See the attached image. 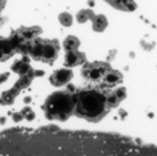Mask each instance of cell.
Returning a JSON list of instances; mask_svg holds the SVG:
<instances>
[{"instance_id": "obj_1", "label": "cell", "mask_w": 157, "mask_h": 156, "mask_svg": "<svg viewBox=\"0 0 157 156\" xmlns=\"http://www.w3.org/2000/svg\"><path fill=\"white\" fill-rule=\"evenodd\" d=\"M109 110L101 88H85L75 93L74 114L77 118L90 123H98L108 114Z\"/></svg>"}, {"instance_id": "obj_2", "label": "cell", "mask_w": 157, "mask_h": 156, "mask_svg": "<svg viewBox=\"0 0 157 156\" xmlns=\"http://www.w3.org/2000/svg\"><path fill=\"white\" fill-rule=\"evenodd\" d=\"M44 112L48 120L66 121L75 110V92L74 88L58 90L52 93L44 103Z\"/></svg>"}, {"instance_id": "obj_3", "label": "cell", "mask_w": 157, "mask_h": 156, "mask_svg": "<svg viewBox=\"0 0 157 156\" xmlns=\"http://www.w3.org/2000/svg\"><path fill=\"white\" fill-rule=\"evenodd\" d=\"M27 53L32 60L52 64L59 53V43L57 39H39L35 37L29 45Z\"/></svg>"}, {"instance_id": "obj_4", "label": "cell", "mask_w": 157, "mask_h": 156, "mask_svg": "<svg viewBox=\"0 0 157 156\" xmlns=\"http://www.w3.org/2000/svg\"><path fill=\"white\" fill-rule=\"evenodd\" d=\"M111 70V66L108 62H93V63H86L85 62L84 67L81 70V76L84 77L85 81L91 83L94 85H99L102 83L104 75Z\"/></svg>"}, {"instance_id": "obj_5", "label": "cell", "mask_w": 157, "mask_h": 156, "mask_svg": "<svg viewBox=\"0 0 157 156\" xmlns=\"http://www.w3.org/2000/svg\"><path fill=\"white\" fill-rule=\"evenodd\" d=\"M72 71L70 68H61L53 72L50 76V84L54 87H62L64 84H67L71 79H72Z\"/></svg>"}, {"instance_id": "obj_6", "label": "cell", "mask_w": 157, "mask_h": 156, "mask_svg": "<svg viewBox=\"0 0 157 156\" xmlns=\"http://www.w3.org/2000/svg\"><path fill=\"white\" fill-rule=\"evenodd\" d=\"M122 83V74L117 70H112L111 68L108 72L104 75L102 83L99 84V88H113L116 85Z\"/></svg>"}, {"instance_id": "obj_7", "label": "cell", "mask_w": 157, "mask_h": 156, "mask_svg": "<svg viewBox=\"0 0 157 156\" xmlns=\"http://www.w3.org/2000/svg\"><path fill=\"white\" fill-rule=\"evenodd\" d=\"M85 62H86V56L81 53V52L78 50L66 52V57H64V66L66 67H75Z\"/></svg>"}, {"instance_id": "obj_8", "label": "cell", "mask_w": 157, "mask_h": 156, "mask_svg": "<svg viewBox=\"0 0 157 156\" xmlns=\"http://www.w3.org/2000/svg\"><path fill=\"white\" fill-rule=\"evenodd\" d=\"M17 52L14 44H13L12 39H4L0 37V62L6 61L8 58H10L13 54Z\"/></svg>"}, {"instance_id": "obj_9", "label": "cell", "mask_w": 157, "mask_h": 156, "mask_svg": "<svg viewBox=\"0 0 157 156\" xmlns=\"http://www.w3.org/2000/svg\"><path fill=\"white\" fill-rule=\"evenodd\" d=\"M104 2H107L113 8L120 9V10L132 12L136 8V4L134 3V0H104Z\"/></svg>"}, {"instance_id": "obj_10", "label": "cell", "mask_w": 157, "mask_h": 156, "mask_svg": "<svg viewBox=\"0 0 157 156\" xmlns=\"http://www.w3.org/2000/svg\"><path fill=\"white\" fill-rule=\"evenodd\" d=\"M16 31L25 39V40L31 41V40H34L35 37H37L39 35H40L41 29L40 27H21V29H18Z\"/></svg>"}, {"instance_id": "obj_11", "label": "cell", "mask_w": 157, "mask_h": 156, "mask_svg": "<svg viewBox=\"0 0 157 156\" xmlns=\"http://www.w3.org/2000/svg\"><path fill=\"white\" fill-rule=\"evenodd\" d=\"M102 89V92L104 94V97H106V99H107V103H108V106L109 108H113V107H117L120 105V98L116 96L115 93V90H111V88H101Z\"/></svg>"}, {"instance_id": "obj_12", "label": "cell", "mask_w": 157, "mask_h": 156, "mask_svg": "<svg viewBox=\"0 0 157 156\" xmlns=\"http://www.w3.org/2000/svg\"><path fill=\"white\" fill-rule=\"evenodd\" d=\"M91 22H93V30L97 31V32H102L106 30V27L108 26V21L106 16L103 14H98V16H94L93 19H91Z\"/></svg>"}, {"instance_id": "obj_13", "label": "cell", "mask_w": 157, "mask_h": 156, "mask_svg": "<svg viewBox=\"0 0 157 156\" xmlns=\"http://www.w3.org/2000/svg\"><path fill=\"white\" fill-rule=\"evenodd\" d=\"M12 70L16 71V72H18V74H21V75H26V74H29L30 71H32V68H31V66H30V63H29L27 60L17 61L14 64H13Z\"/></svg>"}, {"instance_id": "obj_14", "label": "cell", "mask_w": 157, "mask_h": 156, "mask_svg": "<svg viewBox=\"0 0 157 156\" xmlns=\"http://www.w3.org/2000/svg\"><path fill=\"white\" fill-rule=\"evenodd\" d=\"M78 47H80V40L76 37V36H67L66 40L63 41V48L66 52H70V50H77Z\"/></svg>"}, {"instance_id": "obj_15", "label": "cell", "mask_w": 157, "mask_h": 156, "mask_svg": "<svg viewBox=\"0 0 157 156\" xmlns=\"http://www.w3.org/2000/svg\"><path fill=\"white\" fill-rule=\"evenodd\" d=\"M94 12L91 10V9H82L77 13V16H76V19H77V22H80V23H84V22H86L88 19H93L94 17Z\"/></svg>"}, {"instance_id": "obj_16", "label": "cell", "mask_w": 157, "mask_h": 156, "mask_svg": "<svg viewBox=\"0 0 157 156\" xmlns=\"http://www.w3.org/2000/svg\"><path fill=\"white\" fill-rule=\"evenodd\" d=\"M59 22H61V25L68 27V26L72 25L74 18H72V16H71L70 13H61L59 14Z\"/></svg>"}, {"instance_id": "obj_17", "label": "cell", "mask_w": 157, "mask_h": 156, "mask_svg": "<svg viewBox=\"0 0 157 156\" xmlns=\"http://www.w3.org/2000/svg\"><path fill=\"white\" fill-rule=\"evenodd\" d=\"M22 115H23V118L25 119H27V120H32V119H35V114H34V111L30 108V107H26V108H23L22 110Z\"/></svg>"}, {"instance_id": "obj_18", "label": "cell", "mask_w": 157, "mask_h": 156, "mask_svg": "<svg viewBox=\"0 0 157 156\" xmlns=\"http://www.w3.org/2000/svg\"><path fill=\"white\" fill-rule=\"evenodd\" d=\"M22 118H23L22 112H19V114H13V119H14V121H19V120H22Z\"/></svg>"}, {"instance_id": "obj_19", "label": "cell", "mask_w": 157, "mask_h": 156, "mask_svg": "<svg viewBox=\"0 0 157 156\" xmlns=\"http://www.w3.org/2000/svg\"><path fill=\"white\" fill-rule=\"evenodd\" d=\"M5 4H6V0H0V13H2V10L4 9Z\"/></svg>"}, {"instance_id": "obj_20", "label": "cell", "mask_w": 157, "mask_h": 156, "mask_svg": "<svg viewBox=\"0 0 157 156\" xmlns=\"http://www.w3.org/2000/svg\"><path fill=\"white\" fill-rule=\"evenodd\" d=\"M40 75H44L43 71H40V70H36V71H34V76H40Z\"/></svg>"}]
</instances>
